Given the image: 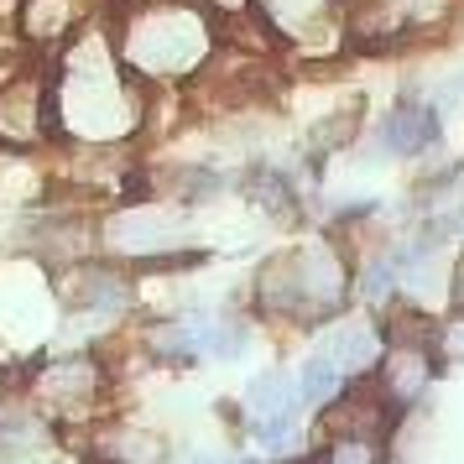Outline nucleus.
I'll use <instances>...</instances> for the list:
<instances>
[{"label": "nucleus", "mask_w": 464, "mask_h": 464, "mask_svg": "<svg viewBox=\"0 0 464 464\" xmlns=\"http://www.w3.org/2000/svg\"><path fill=\"white\" fill-rule=\"evenodd\" d=\"M110 246L141 261H157L178 246V219H157V214H126L110 225Z\"/></svg>", "instance_id": "nucleus-7"}, {"label": "nucleus", "mask_w": 464, "mask_h": 464, "mask_svg": "<svg viewBox=\"0 0 464 464\" xmlns=\"http://www.w3.org/2000/svg\"><path fill=\"white\" fill-rule=\"evenodd\" d=\"M188 183H178L183 198H214V193H225V178L219 172H183Z\"/></svg>", "instance_id": "nucleus-17"}, {"label": "nucleus", "mask_w": 464, "mask_h": 464, "mask_svg": "<svg viewBox=\"0 0 464 464\" xmlns=\"http://www.w3.org/2000/svg\"><path fill=\"white\" fill-rule=\"evenodd\" d=\"M303 407H308V401H303L297 376L266 371V376H256L251 386H246V422H251V433L266 443V449H282V443L293 439Z\"/></svg>", "instance_id": "nucleus-2"}, {"label": "nucleus", "mask_w": 464, "mask_h": 464, "mask_svg": "<svg viewBox=\"0 0 464 464\" xmlns=\"http://www.w3.org/2000/svg\"><path fill=\"white\" fill-rule=\"evenodd\" d=\"M433 350L428 344H407V339H386V350H381V360H376V386L386 392V401L392 407H418L422 401V392H428V381H433Z\"/></svg>", "instance_id": "nucleus-3"}, {"label": "nucleus", "mask_w": 464, "mask_h": 464, "mask_svg": "<svg viewBox=\"0 0 464 464\" xmlns=\"http://www.w3.org/2000/svg\"><path fill=\"white\" fill-rule=\"evenodd\" d=\"M126 43H130V58H141L147 68L178 73V68H193L204 58L209 32L193 16V5H151L147 16H136Z\"/></svg>", "instance_id": "nucleus-1"}, {"label": "nucleus", "mask_w": 464, "mask_h": 464, "mask_svg": "<svg viewBox=\"0 0 464 464\" xmlns=\"http://www.w3.org/2000/svg\"><path fill=\"white\" fill-rule=\"evenodd\" d=\"M110 454H115V464H151L162 449H157V439H147L141 428H115Z\"/></svg>", "instance_id": "nucleus-13"}, {"label": "nucleus", "mask_w": 464, "mask_h": 464, "mask_svg": "<svg viewBox=\"0 0 464 464\" xmlns=\"http://www.w3.org/2000/svg\"><path fill=\"white\" fill-rule=\"evenodd\" d=\"M246 193H251L261 209H272V214H287V209H293V183H287L282 172H256L251 183H246Z\"/></svg>", "instance_id": "nucleus-12"}, {"label": "nucleus", "mask_w": 464, "mask_h": 464, "mask_svg": "<svg viewBox=\"0 0 464 464\" xmlns=\"http://www.w3.org/2000/svg\"><path fill=\"white\" fill-rule=\"evenodd\" d=\"M381 464H407V459H381Z\"/></svg>", "instance_id": "nucleus-21"}, {"label": "nucleus", "mask_w": 464, "mask_h": 464, "mask_svg": "<svg viewBox=\"0 0 464 464\" xmlns=\"http://www.w3.org/2000/svg\"><path fill=\"white\" fill-rule=\"evenodd\" d=\"M256 297L266 314H282V318H314L308 314V297H303V276H297V256H276L261 266L256 276Z\"/></svg>", "instance_id": "nucleus-8"}, {"label": "nucleus", "mask_w": 464, "mask_h": 464, "mask_svg": "<svg viewBox=\"0 0 464 464\" xmlns=\"http://www.w3.org/2000/svg\"><path fill=\"white\" fill-rule=\"evenodd\" d=\"M246 0H209V11H240Z\"/></svg>", "instance_id": "nucleus-19"}, {"label": "nucleus", "mask_w": 464, "mask_h": 464, "mask_svg": "<svg viewBox=\"0 0 464 464\" xmlns=\"http://www.w3.org/2000/svg\"><path fill=\"white\" fill-rule=\"evenodd\" d=\"M297 256V276H303V297H308V314L314 318H334L344 308V297H350V266H344V256L329 246V240H314V246H303Z\"/></svg>", "instance_id": "nucleus-4"}, {"label": "nucleus", "mask_w": 464, "mask_h": 464, "mask_svg": "<svg viewBox=\"0 0 464 464\" xmlns=\"http://www.w3.org/2000/svg\"><path fill=\"white\" fill-rule=\"evenodd\" d=\"M297 386H303V401H308V407H329V401L350 386V376H344L329 355H318V350H314V355H308V365L297 371Z\"/></svg>", "instance_id": "nucleus-11"}, {"label": "nucleus", "mask_w": 464, "mask_h": 464, "mask_svg": "<svg viewBox=\"0 0 464 464\" xmlns=\"http://www.w3.org/2000/svg\"><path fill=\"white\" fill-rule=\"evenodd\" d=\"M329 5L334 0H266V11H272L276 22H297V26H314Z\"/></svg>", "instance_id": "nucleus-16"}, {"label": "nucleus", "mask_w": 464, "mask_h": 464, "mask_svg": "<svg viewBox=\"0 0 464 464\" xmlns=\"http://www.w3.org/2000/svg\"><path fill=\"white\" fill-rule=\"evenodd\" d=\"M449 308H454V318L464 324V251H459V261L449 266Z\"/></svg>", "instance_id": "nucleus-18"}, {"label": "nucleus", "mask_w": 464, "mask_h": 464, "mask_svg": "<svg viewBox=\"0 0 464 464\" xmlns=\"http://www.w3.org/2000/svg\"><path fill=\"white\" fill-rule=\"evenodd\" d=\"M43 392L58 401H89L100 392V371H94V360H63L43 376Z\"/></svg>", "instance_id": "nucleus-10"}, {"label": "nucleus", "mask_w": 464, "mask_h": 464, "mask_svg": "<svg viewBox=\"0 0 464 464\" xmlns=\"http://www.w3.org/2000/svg\"><path fill=\"white\" fill-rule=\"evenodd\" d=\"M433 141H439V110L422 100H401L376 126V141L365 147V157H418Z\"/></svg>", "instance_id": "nucleus-6"}, {"label": "nucleus", "mask_w": 464, "mask_h": 464, "mask_svg": "<svg viewBox=\"0 0 464 464\" xmlns=\"http://www.w3.org/2000/svg\"><path fill=\"white\" fill-rule=\"evenodd\" d=\"M381 449H386V443H376V439H329L324 459L329 464H381L386 459Z\"/></svg>", "instance_id": "nucleus-14"}, {"label": "nucleus", "mask_w": 464, "mask_h": 464, "mask_svg": "<svg viewBox=\"0 0 464 464\" xmlns=\"http://www.w3.org/2000/svg\"><path fill=\"white\" fill-rule=\"evenodd\" d=\"M381 350H386V329L371 324V318H334V324L324 329V339H318V355H329L350 381L371 376Z\"/></svg>", "instance_id": "nucleus-5"}, {"label": "nucleus", "mask_w": 464, "mask_h": 464, "mask_svg": "<svg viewBox=\"0 0 464 464\" xmlns=\"http://www.w3.org/2000/svg\"><path fill=\"white\" fill-rule=\"evenodd\" d=\"M32 443H43L37 418H26V412H16V407H5V412H0V449H32Z\"/></svg>", "instance_id": "nucleus-15"}, {"label": "nucleus", "mask_w": 464, "mask_h": 464, "mask_svg": "<svg viewBox=\"0 0 464 464\" xmlns=\"http://www.w3.org/2000/svg\"><path fill=\"white\" fill-rule=\"evenodd\" d=\"M230 464H246V459H230Z\"/></svg>", "instance_id": "nucleus-22"}, {"label": "nucleus", "mask_w": 464, "mask_h": 464, "mask_svg": "<svg viewBox=\"0 0 464 464\" xmlns=\"http://www.w3.org/2000/svg\"><path fill=\"white\" fill-rule=\"evenodd\" d=\"M287 464H329V459H324V449H318V454H308V459H287Z\"/></svg>", "instance_id": "nucleus-20"}, {"label": "nucleus", "mask_w": 464, "mask_h": 464, "mask_svg": "<svg viewBox=\"0 0 464 464\" xmlns=\"http://www.w3.org/2000/svg\"><path fill=\"white\" fill-rule=\"evenodd\" d=\"M68 303L73 308H126L130 282L121 272H110V266H84V272H73V282H68Z\"/></svg>", "instance_id": "nucleus-9"}]
</instances>
